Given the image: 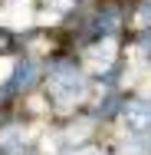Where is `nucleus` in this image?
<instances>
[{
  "instance_id": "3",
  "label": "nucleus",
  "mask_w": 151,
  "mask_h": 155,
  "mask_svg": "<svg viewBox=\"0 0 151 155\" xmlns=\"http://www.w3.org/2000/svg\"><path fill=\"white\" fill-rule=\"evenodd\" d=\"M20 50V36L10 27H0V53H17Z\"/></svg>"
},
{
  "instance_id": "2",
  "label": "nucleus",
  "mask_w": 151,
  "mask_h": 155,
  "mask_svg": "<svg viewBox=\"0 0 151 155\" xmlns=\"http://www.w3.org/2000/svg\"><path fill=\"white\" fill-rule=\"evenodd\" d=\"M125 139H148L151 135V96H128L118 116Z\"/></svg>"
},
{
  "instance_id": "1",
  "label": "nucleus",
  "mask_w": 151,
  "mask_h": 155,
  "mask_svg": "<svg viewBox=\"0 0 151 155\" xmlns=\"http://www.w3.org/2000/svg\"><path fill=\"white\" fill-rule=\"evenodd\" d=\"M43 86H46V106L76 116L89 106V89L92 76L79 66V60L72 53H53L43 63Z\"/></svg>"
},
{
  "instance_id": "4",
  "label": "nucleus",
  "mask_w": 151,
  "mask_h": 155,
  "mask_svg": "<svg viewBox=\"0 0 151 155\" xmlns=\"http://www.w3.org/2000/svg\"><path fill=\"white\" fill-rule=\"evenodd\" d=\"M69 3H76V0H69Z\"/></svg>"
}]
</instances>
